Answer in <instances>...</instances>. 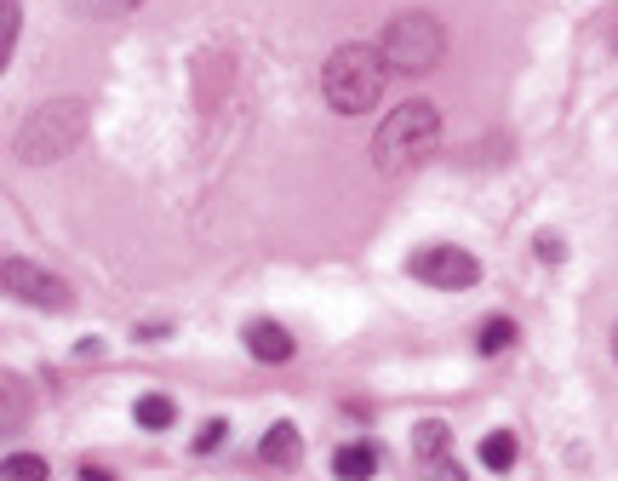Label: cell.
Returning <instances> with one entry per match:
<instances>
[{"instance_id": "3957f363", "label": "cell", "mask_w": 618, "mask_h": 481, "mask_svg": "<svg viewBox=\"0 0 618 481\" xmlns=\"http://www.w3.org/2000/svg\"><path fill=\"white\" fill-rule=\"evenodd\" d=\"M81 138H87V104H81V98H52V104H41L30 121H23L18 161L52 167V161H64Z\"/></svg>"}, {"instance_id": "4fadbf2b", "label": "cell", "mask_w": 618, "mask_h": 481, "mask_svg": "<svg viewBox=\"0 0 618 481\" xmlns=\"http://www.w3.org/2000/svg\"><path fill=\"white\" fill-rule=\"evenodd\" d=\"M515 344V321L510 316H493V321H481V333H476V350L481 356H499V350Z\"/></svg>"}, {"instance_id": "9c48e42d", "label": "cell", "mask_w": 618, "mask_h": 481, "mask_svg": "<svg viewBox=\"0 0 618 481\" xmlns=\"http://www.w3.org/2000/svg\"><path fill=\"white\" fill-rule=\"evenodd\" d=\"M447 447H453V430H447V419H419V424H412V453H419L424 465L447 459Z\"/></svg>"}, {"instance_id": "ac0fdd59", "label": "cell", "mask_w": 618, "mask_h": 481, "mask_svg": "<svg viewBox=\"0 0 618 481\" xmlns=\"http://www.w3.org/2000/svg\"><path fill=\"white\" fill-rule=\"evenodd\" d=\"M424 481H464V470H458V465H453V459H435V465H430V476H424Z\"/></svg>"}, {"instance_id": "9a60e30c", "label": "cell", "mask_w": 618, "mask_h": 481, "mask_svg": "<svg viewBox=\"0 0 618 481\" xmlns=\"http://www.w3.org/2000/svg\"><path fill=\"white\" fill-rule=\"evenodd\" d=\"M138 7H144V0H75V12H87V18H126Z\"/></svg>"}, {"instance_id": "52a82bcc", "label": "cell", "mask_w": 618, "mask_h": 481, "mask_svg": "<svg viewBox=\"0 0 618 481\" xmlns=\"http://www.w3.org/2000/svg\"><path fill=\"white\" fill-rule=\"evenodd\" d=\"M247 350H252L258 362H275V367H281V362H293L298 344H293V333H287L281 321H252V327H247Z\"/></svg>"}, {"instance_id": "277c9868", "label": "cell", "mask_w": 618, "mask_h": 481, "mask_svg": "<svg viewBox=\"0 0 618 481\" xmlns=\"http://www.w3.org/2000/svg\"><path fill=\"white\" fill-rule=\"evenodd\" d=\"M378 46H384V58H390V69L430 75L435 64H442V53H447V30L430 12H396L390 23H384Z\"/></svg>"}, {"instance_id": "30bf717a", "label": "cell", "mask_w": 618, "mask_h": 481, "mask_svg": "<svg viewBox=\"0 0 618 481\" xmlns=\"http://www.w3.org/2000/svg\"><path fill=\"white\" fill-rule=\"evenodd\" d=\"M378 459H384V453H378L373 442H355V447H339V459H332V470H339L344 481H367V476L378 470Z\"/></svg>"}, {"instance_id": "ffe728a7", "label": "cell", "mask_w": 618, "mask_h": 481, "mask_svg": "<svg viewBox=\"0 0 618 481\" xmlns=\"http://www.w3.org/2000/svg\"><path fill=\"white\" fill-rule=\"evenodd\" d=\"M81 481H115V476L103 470V465H87V470H81Z\"/></svg>"}, {"instance_id": "7a4b0ae2", "label": "cell", "mask_w": 618, "mask_h": 481, "mask_svg": "<svg viewBox=\"0 0 618 481\" xmlns=\"http://www.w3.org/2000/svg\"><path fill=\"white\" fill-rule=\"evenodd\" d=\"M384 81H390V58H384V46H367V41L339 46L321 69V92L339 115H367L384 98Z\"/></svg>"}, {"instance_id": "ba28073f", "label": "cell", "mask_w": 618, "mask_h": 481, "mask_svg": "<svg viewBox=\"0 0 618 481\" xmlns=\"http://www.w3.org/2000/svg\"><path fill=\"white\" fill-rule=\"evenodd\" d=\"M258 459L275 465V470H293V465L304 459V436H298V424H287V419L270 424V436L258 442Z\"/></svg>"}, {"instance_id": "5bb4252c", "label": "cell", "mask_w": 618, "mask_h": 481, "mask_svg": "<svg viewBox=\"0 0 618 481\" xmlns=\"http://www.w3.org/2000/svg\"><path fill=\"white\" fill-rule=\"evenodd\" d=\"M52 470H46V459L41 453H12L7 459V481H46Z\"/></svg>"}, {"instance_id": "2e32d148", "label": "cell", "mask_w": 618, "mask_h": 481, "mask_svg": "<svg viewBox=\"0 0 618 481\" xmlns=\"http://www.w3.org/2000/svg\"><path fill=\"white\" fill-rule=\"evenodd\" d=\"M0 18H7V23H0V53L12 58V46H18V23H23V0H0Z\"/></svg>"}, {"instance_id": "e0dca14e", "label": "cell", "mask_w": 618, "mask_h": 481, "mask_svg": "<svg viewBox=\"0 0 618 481\" xmlns=\"http://www.w3.org/2000/svg\"><path fill=\"white\" fill-rule=\"evenodd\" d=\"M224 442H229V424H224V419H206L201 436H195V453H218Z\"/></svg>"}, {"instance_id": "d6986e66", "label": "cell", "mask_w": 618, "mask_h": 481, "mask_svg": "<svg viewBox=\"0 0 618 481\" xmlns=\"http://www.w3.org/2000/svg\"><path fill=\"white\" fill-rule=\"evenodd\" d=\"M538 259H545V264H561V241H556V236H538Z\"/></svg>"}, {"instance_id": "6da1fadb", "label": "cell", "mask_w": 618, "mask_h": 481, "mask_svg": "<svg viewBox=\"0 0 618 481\" xmlns=\"http://www.w3.org/2000/svg\"><path fill=\"white\" fill-rule=\"evenodd\" d=\"M442 144V110L430 98H412V104H396V115H384L378 138H373V167L384 179H401V172L424 167Z\"/></svg>"}, {"instance_id": "44dd1931", "label": "cell", "mask_w": 618, "mask_h": 481, "mask_svg": "<svg viewBox=\"0 0 618 481\" xmlns=\"http://www.w3.org/2000/svg\"><path fill=\"white\" fill-rule=\"evenodd\" d=\"M613 356H618V327H613Z\"/></svg>"}, {"instance_id": "8fae6325", "label": "cell", "mask_w": 618, "mask_h": 481, "mask_svg": "<svg viewBox=\"0 0 618 481\" xmlns=\"http://www.w3.org/2000/svg\"><path fill=\"white\" fill-rule=\"evenodd\" d=\"M133 419H138L144 430H172L178 408H172V396H138V401H133Z\"/></svg>"}, {"instance_id": "7c38bea8", "label": "cell", "mask_w": 618, "mask_h": 481, "mask_svg": "<svg viewBox=\"0 0 618 481\" xmlns=\"http://www.w3.org/2000/svg\"><path fill=\"white\" fill-rule=\"evenodd\" d=\"M481 465L487 470H515V436H510V430H493V436H481Z\"/></svg>"}, {"instance_id": "8992f818", "label": "cell", "mask_w": 618, "mask_h": 481, "mask_svg": "<svg viewBox=\"0 0 618 481\" xmlns=\"http://www.w3.org/2000/svg\"><path fill=\"white\" fill-rule=\"evenodd\" d=\"M7 293L23 298V304H35V310H69L75 304L69 282H58L52 270H41L30 259H7Z\"/></svg>"}, {"instance_id": "5b68a950", "label": "cell", "mask_w": 618, "mask_h": 481, "mask_svg": "<svg viewBox=\"0 0 618 481\" xmlns=\"http://www.w3.org/2000/svg\"><path fill=\"white\" fill-rule=\"evenodd\" d=\"M407 270L419 275L424 287H442V293H464V287L481 282V264H476L464 247H447V241H442V247H419Z\"/></svg>"}]
</instances>
